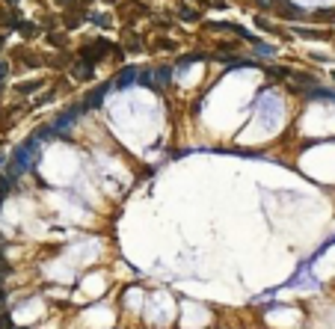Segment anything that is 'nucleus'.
Instances as JSON below:
<instances>
[{"label": "nucleus", "instance_id": "obj_1", "mask_svg": "<svg viewBox=\"0 0 335 329\" xmlns=\"http://www.w3.org/2000/svg\"><path fill=\"white\" fill-rule=\"evenodd\" d=\"M36 140H30V142H24V145H18L15 151H12V166H9V178H18L24 169H30L33 166V157H36Z\"/></svg>", "mask_w": 335, "mask_h": 329}, {"label": "nucleus", "instance_id": "obj_2", "mask_svg": "<svg viewBox=\"0 0 335 329\" xmlns=\"http://www.w3.org/2000/svg\"><path fill=\"white\" fill-rule=\"evenodd\" d=\"M107 50H110V42H104V39H101V42H89L86 47H80V56L92 65V62H95V59H101Z\"/></svg>", "mask_w": 335, "mask_h": 329}, {"label": "nucleus", "instance_id": "obj_3", "mask_svg": "<svg viewBox=\"0 0 335 329\" xmlns=\"http://www.w3.org/2000/svg\"><path fill=\"white\" fill-rule=\"evenodd\" d=\"M151 80H154V86H157V89H163V86H166V83L172 80V68H157Z\"/></svg>", "mask_w": 335, "mask_h": 329}, {"label": "nucleus", "instance_id": "obj_4", "mask_svg": "<svg viewBox=\"0 0 335 329\" xmlns=\"http://www.w3.org/2000/svg\"><path fill=\"white\" fill-rule=\"evenodd\" d=\"M71 77H77V80H92V65H89V62L74 65V68H71Z\"/></svg>", "mask_w": 335, "mask_h": 329}, {"label": "nucleus", "instance_id": "obj_5", "mask_svg": "<svg viewBox=\"0 0 335 329\" xmlns=\"http://www.w3.org/2000/svg\"><path fill=\"white\" fill-rule=\"evenodd\" d=\"M134 80H137V71H134V68H125V71L116 77V86H122V89H125V86H131Z\"/></svg>", "mask_w": 335, "mask_h": 329}, {"label": "nucleus", "instance_id": "obj_6", "mask_svg": "<svg viewBox=\"0 0 335 329\" xmlns=\"http://www.w3.org/2000/svg\"><path fill=\"white\" fill-rule=\"evenodd\" d=\"M104 92H107V86H101V89H95V92H92V95H89V98L83 101V110H86V107H98V104L104 101Z\"/></svg>", "mask_w": 335, "mask_h": 329}, {"label": "nucleus", "instance_id": "obj_7", "mask_svg": "<svg viewBox=\"0 0 335 329\" xmlns=\"http://www.w3.org/2000/svg\"><path fill=\"white\" fill-rule=\"evenodd\" d=\"M42 86H45V80H30V83H18V86H15V92L27 95V92H33V89H42Z\"/></svg>", "mask_w": 335, "mask_h": 329}, {"label": "nucleus", "instance_id": "obj_8", "mask_svg": "<svg viewBox=\"0 0 335 329\" xmlns=\"http://www.w3.org/2000/svg\"><path fill=\"white\" fill-rule=\"evenodd\" d=\"M181 18H184V21H196V18H199V12H196V9H190V6H184V9H181Z\"/></svg>", "mask_w": 335, "mask_h": 329}, {"label": "nucleus", "instance_id": "obj_9", "mask_svg": "<svg viewBox=\"0 0 335 329\" xmlns=\"http://www.w3.org/2000/svg\"><path fill=\"white\" fill-rule=\"evenodd\" d=\"M9 187H12V178H9V175H0V196H6Z\"/></svg>", "mask_w": 335, "mask_h": 329}, {"label": "nucleus", "instance_id": "obj_10", "mask_svg": "<svg viewBox=\"0 0 335 329\" xmlns=\"http://www.w3.org/2000/svg\"><path fill=\"white\" fill-rule=\"evenodd\" d=\"M18 33L21 36H36V27L33 24H18Z\"/></svg>", "mask_w": 335, "mask_h": 329}, {"label": "nucleus", "instance_id": "obj_11", "mask_svg": "<svg viewBox=\"0 0 335 329\" xmlns=\"http://www.w3.org/2000/svg\"><path fill=\"white\" fill-rule=\"evenodd\" d=\"M137 80H140L143 86H151V83H154V80H151V71H140V74H137Z\"/></svg>", "mask_w": 335, "mask_h": 329}, {"label": "nucleus", "instance_id": "obj_12", "mask_svg": "<svg viewBox=\"0 0 335 329\" xmlns=\"http://www.w3.org/2000/svg\"><path fill=\"white\" fill-rule=\"evenodd\" d=\"M6 74H9V65H6V62H0V83L6 80Z\"/></svg>", "mask_w": 335, "mask_h": 329}, {"label": "nucleus", "instance_id": "obj_13", "mask_svg": "<svg viewBox=\"0 0 335 329\" xmlns=\"http://www.w3.org/2000/svg\"><path fill=\"white\" fill-rule=\"evenodd\" d=\"M282 15H297V9H294V6H288V3H285V6H282Z\"/></svg>", "mask_w": 335, "mask_h": 329}, {"label": "nucleus", "instance_id": "obj_14", "mask_svg": "<svg viewBox=\"0 0 335 329\" xmlns=\"http://www.w3.org/2000/svg\"><path fill=\"white\" fill-rule=\"evenodd\" d=\"M3 279H6V273H0V300H3Z\"/></svg>", "mask_w": 335, "mask_h": 329}, {"label": "nucleus", "instance_id": "obj_15", "mask_svg": "<svg viewBox=\"0 0 335 329\" xmlns=\"http://www.w3.org/2000/svg\"><path fill=\"white\" fill-rule=\"evenodd\" d=\"M258 6H270V0H258Z\"/></svg>", "mask_w": 335, "mask_h": 329}, {"label": "nucleus", "instance_id": "obj_16", "mask_svg": "<svg viewBox=\"0 0 335 329\" xmlns=\"http://www.w3.org/2000/svg\"><path fill=\"white\" fill-rule=\"evenodd\" d=\"M56 3H59V6H68V3H71V0H56Z\"/></svg>", "mask_w": 335, "mask_h": 329}, {"label": "nucleus", "instance_id": "obj_17", "mask_svg": "<svg viewBox=\"0 0 335 329\" xmlns=\"http://www.w3.org/2000/svg\"><path fill=\"white\" fill-rule=\"evenodd\" d=\"M6 3H9V6H15V3H18V0H6Z\"/></svg>", "mask_w": 335, "mask_h": 329}, {"label": "nucleus", "instance_id": "obj_18", "mask_svg": "<svg viewBox=\"0 0 335 329\" xmlns=\"http://www.w3.org/2000/svg\"><path fill=\"white\" fill-rule=\"evenodd\" d=\"M327 15H333V18H335V12H327Z\"/></svg>", "mask_w": 335, "mask_h": 329}, {"label": "nucleus", "instance_id": "obj_19", "mask_svg": "<svg viewBox=\"0 0 335 329\" xmlns=\"http://www.w3.org/2000/svg\"><path fill=\"white\" fill-rule=\"evenodd\" d=\"M0 47H3V39H0Z\"/></svg>", "mask_w": 335, "mask_h": 329}]
</instances>
